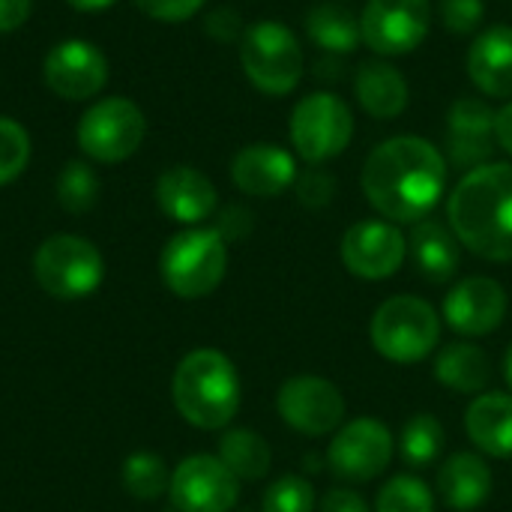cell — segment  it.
Wrapping results in <instances>:
<instances>
[{"mask_svg":"<svg viewBox=\"0 0 512 512\" xmlns=\"http://www.w3.org/2000/svg\"><path fill=\"white\" fill-rule=\"evenodd\" d=\"M249 228H252V216H249L243 207H228V210L222 213L216 231L228 240V237H243V234H249Z\"/></svg>","mask_w":512,"mask_h":512,"instance_id":"obj_39","label":"cell"},{"mask_svg":"<svg viewBox=\"0 0 512 512\" xmlns=\"http://www.w3.org/2000/svg\"><path fill=\"white\" fill-rule=\"evenodd\" d=\"M318 507V495L312 489L309 480L303 477H279L261 501V512H315Z\"/></svg>","mask_w":512,"mask_h":512,"instance_id":"obj_33","label":"cell"},{"mask_svg":"<svg viewBox=\"0 0 512 512\" xmlns=\"http://www.w3.org/2000/svg\"><path fill=\"white\" fill-rule=\"evenodd\" d=\"M45 87L69 102L93 99L108 84V60L87 39H60L42 60Z\"/></svg>","mask_w":512,"mask_h":512,"instance_id":"obj_14","label":"cell"},{"mask_svg":"<svg viewBox=\"0 0 512 512\" xmlns=\"http://www.w3.org/2000/svg\"><path fill=\"white\" fill-rule=\"evenodd\" d=\"M306 33L321 51H330V54H351L363 42L360 18L351 9H342L333 3L315 6L306 15Z\"/></svg>","mask_w":512,"mask_h":512,"instance_id":"obj_26","label":"cell"},{"mask_svg":"<svg viewBox=\"0 0 512 512\" xmlns=\"http://www.w3.org/2000/svg\"><path fill=\"white\" fill-rule=\"evenodd\" d=\"M390 462H393V435L375 417H357L345 423L327 447L330 471L348 483H369L381 477L390 468Z\"/></svg>","mask_w":512,"mask_h":512,"instance_id":"obj_12","label":"cell"},{"mask_svg":"<svg viewBox=\"0 0 512 512\" xmlns=\"http://www.w3.org/2000/svg\"><path fill=\"white\" fill-rule=\"evenodd\" d=\"M297 198L306 207H327L336 192V180L324 168H309L306 174H297Z\"/></svg>","mask_w":512,"mask_h":512,"instance_id":"obj_35","label":"cell"},{"mask_svg":"<svg viewBox=\"0 0 512 512\" xmlns=\"http://www.w3.org/2000/svg\"><path fill=\"white\" fill-rule=\"evenodd\" d=\"M447 219L468 252L512 264V165L489 162L468 171L447 201Z\"/></svg>","mask_w":512,"mask_h":512,"instance_id":"obj_2","label":"cell"},{"mask_svg":"<svg viewBox=\"0 0 512 512\" xmlns=\"http://www.w3.org/2000/svg\"><path fill=\"white\" fill-rule=\"evenodd\" d=\"M366 201L387 222L426 219L447 189V159L420 135H399L378 144L360 174Z\"/></svg>","mask_w":512,"mask_h":512,"instance_id":"obj_1","label":"cell"},{"mask_svg":"<svg viewBox=\"0 0 512 512\" xmlns=\"http://www.w3.org/2000/svg\"><path fill=\"white\" fill-rule=\"evenodd\" d=\"M375 512H435V495L423 480L399 474L378 492Z\"/></svg>","mask_w":512,"mask_h":512,"instance_id":"obj_31","label":"cell"},{"mask_svg":"<svg viewBox=\"0 0 512 512\" xmlns=\"http://www.w3.org/2000/svg\"><path fill=\"white\" fill-rule=\"evenodd\" d=\"M231 180L243 195L276 198L297 183V162L276 144H249L234 156Z\"/></svg>","mask_w":512,"mask_h":512,"instance_id":"obj_18","label":"cell"},{"mask_svg":"<svg viewBox=\"0 0 512 512\" xmlns=\"http://www.w3.org/2000/svg\"><path fill=\"white\" fill-rule=\"evenodd\" d=\"M375 351L399 366L426 360L441 342V315L432 303L414 294H396L384 300L369 324Z\"/></svg>","mask_w":512,"mask_h":512,"instance_id":"obj_5","label":"cell"},{"mask_svg":"<svg viewBox=\"0 0 512 512\" xmlns=\"http://www.w3.org/2000/svg\"><path fill=\"white\" fill-rule=\"evenodd\" d=\"M432 27L429 0H369L360 15L363 42L381 57L411 54Z\"/></svg>","mask_w":512,"mask_h":512,"instance_id":"obj_11","label":"cell"},{"mask_svg":"<svg viewBox=\"0 0 512 512\" xmlns=\"http://www.w3.org/2000/svg\"><path fill=\"white\" fill-rule=\"evenodd\" d=\"M354 90H357L363 111H369L378 120H393L408 108V81L396 66L384 60L363 63L357 69Z\"/></svg>","mask_w":512,"mask_h":512,"instance_id":"obj_24","label":"cell"},{"mask_svg":"<svg viewBox=\"0 0 512 512\" xmlns=\"http://www.w3.org/2000/svg\"><path fill=\"white\" fill-rule=\"evenodd\" d=\"M219 459L237 480H261L273 465V450L258 432L231 429L219 441Z\"/></svg>","mask_w":512,"mask_h":512,"instance_id":"obj_27","label":"cell"},{"mask_svg":"<svg viewBox=\"0 0 512 512\" xmlns=\"http://www.w3.org/2000/svg\"><path fill=\"white\" fill-rule=\"evenodd\" d=\"M495 114L483 99L462 96L453 102L447 117V153L456 168H480L489 165L495 150Z\"/></svg>","mask_w":512,"mask_h":512,"instance_id":"obj_17","label":"cell"},{"mask_svg":"<svg viewBox=\"0 0 512 512\" xmlns=\"http://www.w3.org/2000/svg\"><path fill=\"white\" fill-rule=\"evenodd\" d=\"M435 378L453 390V393H483L492 381V360L480 345L471 342H453L444 345L435 357Z\"/></svg>","mask_w":512,"mask_h":512,"instance_id":"obj_25","label":"cell"},{"mask_svg":"<svg viewBox=\"0 0 512 512\" xmlns=\"http://www.w3.org/2000/svg\"><path fill=\"white\" fill-rule=\"evenodd\" d=\"M321 512H369V504L354 489H330L321 498Z\"/></svg>","mask_w":512,"mask_h":512,"instance_id":"obj_37","label":"cell"},{"mask_svg":"<svg viewBox=\"0 0 512 512\" xmlns=\"http://www.w3.org/2000/svg\"><path fill=\"white\" fill-rule=\"evenodd\" d=\"M75 135L87 159L102 165H117L138 153L147 135V120L132 99L105 96L81 114Z\"/></svg>","mask_w":512,"mask_h":512,"instance_id":"obj_8","label":"cell"},{"mask_svg":"<svg viewBox=\"0 0 512 512\" xmlns=\"http://www.w3.org/2000/svg\"><path fill=\"white\" fill-rule=\"evenodd\" d=\"M156 204L168 219L180 225H198L216 213L219 195L207 174L189 165H174L156 180Z\"/></svg>","mask_w":512,"mask_h":512,"instance_id":"obj_19","label":"cell"},{"mask_svg":"<svg viewBox=\"0 0 512 512\" xmlns=\"http://www.w3.org/2000/svg\"><path fill=\"white\" fill-rule=\"evenodd\" d=\"M510 300L498 279L468 276L444 297V321L468 339L495 333L507 318Z\"/></svg>","mask_w":512,"mask_h":512,"instance_id":"obj_16","label":"cell"},{"mask_svg":"<svg viewBox=\"0 0 512 512\" xmlns=\"http://www.w3.org/2000/svg\"><path fill=\"white\" fill-rule=\"evenodd\" d=\"M441 501L453 512L480 510L492 495V471L477 453H456L438 471Z\"/></svg>","mask_w":512,"mask_h":512,"instance_id":"obj_23","label":"cell"},{"mask_svg":"<svg viewBox=\"0 0 512 512\" xmlns=\"http://www.w3.org/2000/svg\"><path fill=\"white\" fill-rule=\"evenodd\" d=\"M246 78L267 96H288L303 78V48L282 21H258L240 39Z\"/></svg>","mask_w":512,"mask_h":512,"instance_id":"obj_6","label":"cell"},{"mask_svg":"<svg viewBox=\"0 0 512 512\" xmlns=\"http://www.w3.org/2000/svg\"><path fill=\"white\" fill-rule=\"evenodd\" d=\"M495 141L512 156V102L495 114Z\"/></svg>","mask_w":512,"mask_h":512,"instance_id":"obj_40","label":"cell"},{"mask_svg":"<svg viewBox=\"0 0 512 512\" xmlns=\"http://www.w3.org/2000/svg\"><path fill=\"white\" fill-rule=\"evenodd\" d=\"M408 252L420 276L432 285H444L459 273L462 264V243L453 234L450 225L438 219H420L414 222V231L408 237Z\"/></svg>","mask_w":512,"mask_h":512,"instance_id":"obj_21","label":"cell"},{"mask_svg":"<svg viewBox=\"0 0 512 512\" xmlns=\"http://www.w3.org/2000/svg\"><path fill=\"white\" fill-rule=\"evenodd\" d=\"M171 396L189 426L216 432L240 411V375L222 351L198 348L177 363Z\"/></svg>","mask_w":512,"mask_h":512,"instance_id":"obj_3","label":"cell"},{"mask_svg":"<svg viewBox=\"0 0 512 512\" xmlns=\"http://www.w3.org/2000/svg\"><path fill=\"white\" fill-rule=\"evenodd\" d=\"M468 75L489 99L512 96V27L495 24L483 30L468 48Z\"/></svg>","mask_w":512,"mask_h":512,"instance_id":"obj_20","label":"cell"},{"mask_svg":"<svg viewBox=\"0 0 512 512\" xmlns=\"http://www.w3.org/2000/svg\"><path fill=\"white\" fill-rule=\"evenodd\" d=\"M27 162H30V135H27V129L18 120L0 114V186L21 177Z\"/></svg>","mask_w":512,"mask_h":512,"instance_id":"obj_32","label":"cell"},{"mask_svg":"<svg viewBox=\"0 0 512 512\" xmlns=\"http://www.w3.org/2000/svg\"><path fill=\"white\" fill-rule=\"evenodd\" d=\"M33 276L54 300H84L105 279L99 249L78 234H54L33 255Z\"/></svg>","mask_w":512,"mask_h":512,"instance_id":"obj_7","label":"cell"},{"mask_svg":"<svg viewBox=\"0 0 512 512\" xmlns=\"http://www.w3.org/2000/svg\"><path fill=\"white\" fill-rule=\"evenodd\" d=\"M159 273L174 297L201 300L213 294L228 273V243L216 228H186L165 243Z\"/></svg>","mask_w":512,"mask_h":512,"instance_id":"obj_4","label":"cell"},{"mask_svg":"<svg viewBox=\"0 0 512 512\" xmlns=\"http://www.w3.org/2000/svg\"><path fill=\"white\" fill-rule=\"evenodd\" d=\"M33 0H0V33H15L27 24Z\"/></svg>","mask_w":512,"mask_h":512,"instance_id":"obj_38","label":"cell"},{"mask_svg":"<svg viewBox=\"0 0 512 512\" xmlns=\"http://www.w3.org/2000/svg\"><path fill=\"white\" fill-rule=\"evenodd\" d=\"M486 6L483 0H441V18L444 27L453 33H474L483 24Z\"/></svg>","mask_w":512,"mask_h":512,"instance_id":"obj_34","label":"cell"},{"mask_svg":"<svg viewBox=\"0 0 512 512\" xmlns=\"http://www.w3.org/2000/svg\"><path fill=\"white\" fill-rule=\"evenodd\" d=\"M465 432L471 444L492 456L512 459V396L510 393H480L465 414Z\"/></svg>","mask_w":512,"mask_h":512,"instance_id":"obj_22","label":"cell"},{"mask_svg":"<svg viewBox=\"0 0 512 512\" xmlns=\"http://www.w3.org/2000/svg\"><path fill=\"white\" fill-rule=\"evenodd\" d=\"M135 6L150 15L153 21H165V24H177V21H186L192 18L204 0H135Z\"/></svg>","mask_w":512,"mask_h":512,"instance_id":"obj_36","label":"cell"},{"mask_svg":"<svg viewBox=\"0 0 512 512\" xmlns=\"http://www.w3.org/2000/svg\"><path fill=\"white\" fill-rule=\"evenodd\" d=\"M168 495L180 512H231L240 498V480L219 456L198 453L174 468Z\"/></svg>","mask_w":512,"mask_h":512,"instance_id":"obj_13","label":"cell"},{"mask_svg":"<svg viewBox=\"0 0 512 512\" xmlns=\"http://www.w3.org/2000/svg\"><path fill=\"white\" fill-rule=\"evenodd\" d=\"M99 198V177L87 162H66L57 177V201L66 213H87Z\"/></svg>","mask_w":512,"mask_h":512,"instance_id":"obj_30","label":"cell"},{"mask_svg":"<svg viewBox=\"0 0 512 512\" xmlns=\"http://www.w3.org/2000/svg\"><path fill=\"white\" fill-rule=\"evenodd\" d=\"M123 489L138 501H156L168 492L171 474L156 453H132L120 471Z\"/></svg>","mask_w":512,"mask_h":512,"instance_id":"obj_29","label":"cell"},{"mask_svg":"<svg viewBox=\"0 0 512 512\" xmlns=\"http://www.w3.org/2000/svg\"><path fill=\"white\" fill-rule=\"evenodd\" d=\"M276 411L288 429L309 438H321L345 426L348 405L333 381L318 375H297L279 387Z\"/></svg>","mask_w":512,"mask_h":512,"instance_id":"obj_10","label":"cell"},{"mask_svg":"<svg viewBox=\"0 0 512 512\" xmlns=\"http://www.w3.org/2000/svg\"><path fill=\"white\" fill-rule=\"evenodd\" d=\"M66 3L78 12H99V9H108L114 0H66Z\"/></svg>","mask_w":512,"mask_h":512,"instance_id":"obj_41","label":"cell"},{"mask_svg":"<svg viewBox=\"0 0 512 512\" xmlns=\"http://www.w3.org/2000/svg\"><path fill=\"white\" fill-rule=\"evenodd\" d=\"M291 144L297 156L309 165H324L336 159L354 135V114L348 102L336 93H309L291 111Z\"/></svg>","mask_w":512,"mask_h":512,"instance_id":"obj_9","label":"cell"},{"mask_svg":"<svg viewBox=\"0 0 512 512\" xmlns=\"http://www.w3.org/2000/svg\"><path fill=\"white\" fill-rule=\"evenodd\" d=\"M402 459L411 468H429L441 459L444 450V426L435 414H414L399 438Z\"/></svg>","mask_w":512,"mask_h":512,"instance_id":"obj_28","label":"cell"},{"mask_svg":"<svg viewBox=\"0 0 512 512\" xmlns=\"http://www.w3.org/2000/svg\"><path fill=\"white\" fill-rule=\"evenodd\" d=\"M342 264L366 282H384L399 273L408 255V237L387 219H363L342 237Z\"/></svg>","mask_w":512,"mask_h":512,"instance_id":"obj_15","label":"cell"},{"mask_svg":"<svg viewBox=\"0 0 512 512\" xmlns=\"http://www.w3.org/2000/svg\"><path fill=\"white\" fill-rule=\"evenodd\" d=\"M504 378H507V384L512 387V345L507 348V354H504Z\"/></svg>","mask_w":512,"mask_h":512,"instance_id":"obj_42","label":"cell"}]
</instances>
